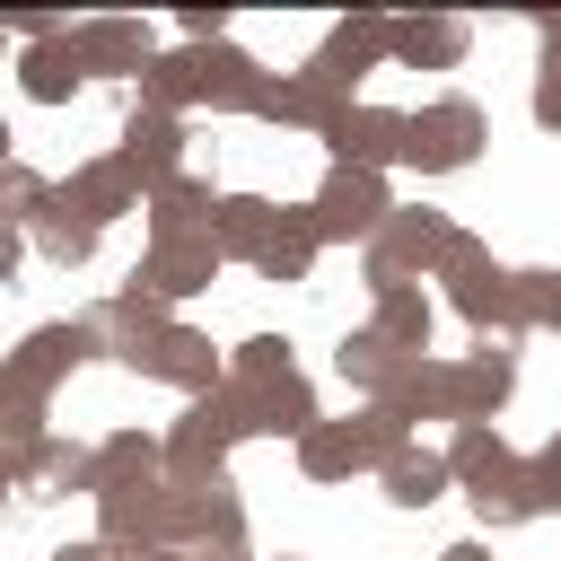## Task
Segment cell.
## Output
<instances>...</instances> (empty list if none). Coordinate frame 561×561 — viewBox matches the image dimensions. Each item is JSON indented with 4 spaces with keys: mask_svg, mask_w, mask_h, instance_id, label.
Returning <instances> with one entry per match:
<instances>
[{
    "mask_svg": "<svg viewBox=\"0 0 561 561\" xmlns=\"http://www.w3.org/2000/svg\"><path fill=\"white\" fill-rule=\"evenodd\" d=\"M508 465H517V447L500 438V421H456V430H447V473H456L465 491H473V482H500Z\"/></svg>",
    "mask_w": 561,
    "mask_h": 561,
    "instance_id": "29",
    "label": "cell"
},
{
    "mask_svg": "<svg viewBox=\"0 0 561 561\" xmlns=\"http://www.w3.org/2000/svg\"><path fill=\"white\" fill-rule=\"evenodd\" d=\"M482 140H491L482 105L447 88V96H421V105H412V149H403V167H421V175H456V167L482 158Z\"/></svg>",
    "mask_w": 561,
    "mask_h": 561,
    "instance_id": "7",
    "label": "cell"
},
{
    "mask_svg": "<svg viewBox=\"0 0 561 561\" xmlns=\"http://www.w3.org/2000/svg\"><path fill=\"white\" fill-rule=\"evenodd\" d=\"M9 491H18V500H70V491H88V500H96V447H79V438H61V430H53L35 456H18V465H9Z\"/></svg>",
    "mask_w": 561,
    "mask_h": 561,
    "instance_id": "18",
    "label": "cell"
},
{
    "mask_svg": "<svg viewBox=\"0 0 561 561\" xmlns=\"http://www.w3.org/2000/svg\"><path fill=\"white\" fill-rule=\"evenodd\" d=\"M123 368H140L149 386H175L184 403H202V394H219L228 386V359H219V342L210 333H193V324H167V333H149Z\"/></svg>",
    "mask_w": 561,
    "mask_h": 561,
    "instance_id": "9",
    "label": "cell"
},
{
    "mask_svg": "<svg viewBox=\"0 0 561 561\" xmlns=\"http://www.w3.org/2000/svg\"><path fill=\"white\" fill-rule=\"evenodd\" d=\"M316 254H324V237H316V210L298 202V210H280V228H272V245H263V280H307L316 272Z\"/></svg>",
    "mask_w": 561,
    "mask_h": 561,
    "instance_id": "32",
    "label": "cell"
},
{
    "mask_svg": "<svg viewBox=\"0 0 561 561\" xmlns=\"http://www.w3.org/2000/svg\"><path fill=\"white\" fill-rule=\"evenodd\" d=\"M517 307H526V324L561 333V272H517Z\"/></svg>",
    "mask_w": 561,
    "mask_h": 561,
    "instance_id": "38",
    "label": "cell"
},
{
    "mask_svg": "<svg viewBox=\"0 0 561 561\" xmlns=\"http://www.w3.org/2000/svg\"><path fill=\"white\" fill-rule=\"evenodd\" d=\"M158 473H167V438H149V430H105L96 438V500L131 491V482H158Z\"/></svg>",
    "mask_w": 561,
    "mask_h": 561,
    "instance_id": "24",
    "label": "cell"
},
{
    "mask_svg": "<svg viewBox=\"0 0 561 561\" xmlns=\"http://www.w3.org/2000/svg\"><path fill=\"white\" fill-rule=\"evenodd\" d=\"M465 500H473V517H482L491 535H508V526H535V517H543V491H535V473H526V456H517V465H508L500 482H473Z\"/></svg>",
    "mask_w": 561,
    "mask_h": 561,
    "instance_id": "30",
    "label": "cell"
},
{
    "mask_svg": "<svg viewBox=\"0 0 561 561\" xmlns=\"http://www.w3.org/2000/svg\"><path fill=\"white\" fill-rule=\"evenodd\" d=\"M377 482H386V500H394V508H430V500H447V482H456V473H447V447H421V438H412V447H394V456H386V473H377Z\"/></svg>",
    "mask_w": 561,
    "mask_h": 561,
    "instance_id": "28",
    "label": "cell"
},
{
    "mask_svg": "<svg viewBox=\"0 0 561 561\" xmlns=\"http://www.w3.org/2000/svg\"><path fill=\"white\" fill-rule=\"evenodd\" d=\"M18 88H26L35 105H70V96L88 88L79 44H70V35H61V44H26V53H18Z\"/></svg>",
    "mask_w": 561,
    "mask_h": 561,
    "instance_id": "26",
    "label": "cell"
},
{
    "mask_svg": "<svg viewBox=\"0 0 561 561\" xmlns=\"http://www.w3.org/2000/svg\"><path fill=\"white\" fill-rule=\"evenodd\" d=\"M438 561H491V552H482V543H447Z\"/></svg>",
    "mask_w": 561,
    "mask_h": 561,
    "instance_id": "40",
    "label": "cell"
},
{
    "mask_svg": "<svg viewBox=\"0 0 561 561\" xmlns=\"http://www.w3.org/2000/svg\"><path fill=\"white\" fill-rule=\"evenodd\" d=\"M280 561H298V552H280Z\"/></svg>",
    "mask_w": 561,
    "mask_h": 561,
    "instance_id": "42",
    "label": "cell"
},
{
    "mask_svg": "<svg viewBox=\"0 0 561 561\" xmlns=\"http://www.w3.org/2000/svg\"><path fill=\"white\" fill-rule=\"evenodd\" d=\"M316 237L324 245H377V228L403 210L394 193H386V175H368V167H324V184H316Z\"/></svg>",
    "mask_w": 561,
    "mask_h": 561,
    "instance_id": "8",
    "label": "cell"
},
{
    "mask_svg": "<svg viewBox=\"0 0 561 561\" xmlns=\"http://www.w3.org/2000/svg\"><path fill=\"white\" fill-rule=\"evenodd\" d=\"M88 359H105V342L88 333V316H53V324H35L18 351H9V386H35V394H53L70 368H88Z\"/></svg>",
    "mask_w": 561,
    "mask_h": 561,
    "instance_id": "12",
    "label": "cell"
},
{
    "mask_svg": "<svg viewBox=\"0 0 561 561\" xmlns=\"http://www.w3.org/2000/svg\"><path fill=\"white\" fill-rule=\"evenodd\" d=\"M114 158L140 175V184H167V175H184V114H167V105H123V131H114Z\"/></svg>",
    "mask_w": 561,
    "mask_h": 561,
    "instance_id": "15",
    "label": "cell"
},
{
    "mask_svg": "<svg viewBox=\"0 0 561 561\" xmlns=\"http://www.w3.org/2000/svg\"><path fill=\"white\" fill-rule=\"evenodd\" d=\"M167 552H193V561H254V526H245V500L237 482H175V543Z\"/></svg>",
    "mask_w": 561,
    "mask_h": 561,
    "instance_id": "6",
    "label": "cell"
},
{
    "mask_svg": "<svg viewBox=\"0 0 561 561\" xmlns=\"http://www.w3.org/2000/svg\"><path fill=\"white\" fill-rule=\"evenodd\" d=\"M368 324H377L394 351H412V359H421V351H430V324H438V298H430L421 280H403V289H377V298H368Z\"/></svg>",
    "mask_w": 561,
    "mask_h": 561,
    "instance_id": "27",
    "label": "cell"
},
{
    "mask_svg": "<svg viewBox=\"0 0 561 561\" xmlns=\"http://www.w3.org/2000/svg\"><path fill=\"white\" fill-rule=\"evenodd\" d=\"M535 35H543V70H535V123H543V131H561V18H543Z\"/></svg>",
    "mask_w": 561,
    "mask_h": 561,
    "instance_id": "37",
    "label": "cell"
},
{
    "mask_svg": "<svg viewBox=\"0 0 561 561\" xmlns=\"http://www.w3.org/2000/svg\"><path fill=\"white\" fill-rule=\"evenodd\" d=\"M324 149H333V167L386 175V167H403V149H412V114H394V105H351V114L324 131Z\"/></svg>",
    "mask_w": 561,
    "mask_h": 561,
    "instance_id": "14",
    "label": "cell"
},
{
    "mask_svg": "<svg viewBox=\"0 0 561 561\" xmlns=\"http://www.w3.org/2000/svg\"><path fill=\"white\" fill-rule=\"evenodd\" d=\"M377 61H394V18H342V26H324V44L307 53V79H324L333 96H351Z\"/></svg>",
    "mask_w": 561,
    "mask_h": 561,
    "instance_id": "13",
    "label": "cell"
},
{
    "mask_svg": "<svg viewBox=\"0 0 561 561\" xmlns=\"http://www.w3.org/2000/svg\"><path fill=\"white\" fill-rule=\"evenodd\" d=\"M237 438H263V412H254V386L228 377L219 394L184 403V421L167 430V482H219Z\"/></svg>",
    "mask_w": 561,
    "mask_h": 561,
    "instance_id": "2",
    "label": "cell"
},
{
    "mask_svg": "<svg viewBox=\"0 0 561 561\" xmlns=\"http://www.w3.org/2000/svg\"><path fill=\"white\" fill-rule=\"evenodd\" d=\"M26 237H35V254H44V263H61V272H79V263L96 254V237H105V228H96V219H79V210L61 202V184H53V210H44V219H35Z\"/></svg>",
    "mask_w": 561,
    "mask_h": 561,
    "instance_id": "31",
    "label": "cell"
},
{
    "mask_svg": "<svg viewBox=\"0 0 561 561\" xmlns=\"http://www.w3.org/2000/svg\"><path fill=\"white\" fill-rule=\"evenodd\" d=\"M184 44H228V9H184Z\"/></svg>",
    "mask_w": 561,
    "mask_h": 561,
    "instance_id": "39",
    "label": "cell"
},
{
    "mask_svg": "<svg viewBox=\"0 0 561 561\" xmlns=\"http://www.w3.org/2000/svg\"><path fill=\"white\" fill-rule=\"evenodd\" d=\"M412 447V430L386 412V403H359L351 421H316L298 438V473L307 482H351V473H386V456Z\"/></svg>",
    "mask_w": 561,
    "mask_h": 561,
    "instance_id": "4",
    "label": "cell"
},
{
    "mask_svg": "<svg viewBox=\"0 0 561 561\" xmlns=\"http://www.w3.org/2000/svg\"><path fill=\"white\" fill-rule=\"evenodd\" d=\"M149 561H193V552H149Z\"/></svg>",
    "mask_w": 561,
    "mask_h": 561,
    "instance_id": "41",
    "label": "cell"
},
{
    "mask_svg": "<svg viewBox=\"0 0 561 561\" xmlns=\"http://www.w3.org/2000/svg\"><path fill=\"white\" fill-rule=\"evenodd\" d=\"M228 377H237V386H280V377H298L289 333H245V342L228 351Z\"/></svg>",
    "mask_w": 561,
    "mask_h": 561,
    "instance_id": "34",
    "label": "cell"
},
{
    "mask_svg": "<svg viewBox=\"0 0 561 561\" xmlns=\"http://www.w3.org/2000/svg\"><path fill=\"white\" fill-rule=\"evenodd\" d=\"M254 412H263V438H289V447H298V438H307V430L324 421V412H316V386H307V377L254 386Z\"/></svg>",
    "mask_w": 561,
    "mask_h": 561,
    "instance_id": "33",
    "label": "cell"
},
{
    "mask_svg": "<svg viewBox=\"0 0 561 561\" xmlns=\"http://www.w3.org/2000/svg\"><path fill=\"white\" fill-rule=\"evenodd\" d=\"M0 202H9V228H35L53 210V184L26 167V158H0Z\"/></svg>",
    "mask_w": 561,
    "mask_h": 561,
    "instance_id": "36",
    "label": "cell"
},
{
    "mask_svg": "<svg viewBox=\"0 0 561 561\" xmlns=\"http://www.w3.org/2000/svg\"><path fill=\"white\" fill-rule=\"evenodd\" d=\"M438 368H447V430L500 421V403L517 394V342H473L465 359H438Z\"/></svg>",
    "mask_w": 561,
    "mask_h": 561,
    "instance_id": "11",
    "label": "cell"
},
{
    "mask_svg": "<svg viewBox=\"0 0 561 561\" xmlns=\"http://www.w3.org/2000/svg\"><path fill=\"white\" fill-rule=\"evenodd\" d=\"M333 368H342V386H359L368 403H386V394H394V377L412 368V351H394L377 324H351V333L333 342Z\"/></svg>",
    "mask_w": 561,
    "mask_h": 561,
    "instance_id": "22",
    "label": "cell"
},
{
    "mask_svg": "<svg viewBox=\"0 0 561 561\" xmlns=\"http://www.w3.org/2000/svg\"><path fill=\"white\" fill-rule=\"evenodd\" d=\"M351 114V96H333L324 79H307V70H280L263 96H254V123H280V131H333Z\"/></svg>",
    "mask_w": 561,
    "mask_h": 561,
    "instance_id": "20",
    "label": "cell"
},
{
    "mask_svg": "<svg viewBox=\"0 0 561 561\" xmlns=\"http://www.w3.org/2000/svg\"><path fill=\"white\" fill-rule=\"evenodd\" d=\"M61 202H70L79 219H96V228H105V219L140 210V202H149V184H140V175H131V167L105 149V158H79V167L61 175Z\"/></svg>",
    "mask_w": 561,
    "mask_h": 561,
    "instance_id": "19",
    "label": "cell"
},
{
    "mask_svg": "<svg viewBox=\"0 0 561 561\" xmlns=\"http://www.w3.org/2000/svg\"><path fill=\"white\" fill-rule=\"evenodd\" d=\"M263 88H272V70H263L254 53H237V44H184V53H158L131 96H140V105H167V114H193V105H210V114H254Z\"/></svg>",
    "mask_w": 561,
    "mask_h": 561,
    "instance_id": "1",
    "label": "cell"
},
{
    "mask_svg": "<svg viewBox=\"0 0 561 561\" xmlns=\"http://www.w3.org/2000/svg\"><path fill=\"white\" fill-rule=\"evenodd\" d=\"M219 263H228V254H219V237H149V254H140V272H131V280H140L149 298H167V307H175V298H202V289L219 280Z\"/></svg>",
    "mask_w": 561,
    "mask_h": 561,
    "instance_id": "16",
    "label": "cell"
},
{
    "mask_svg": "<svg viewBox=\"0 0 561 561\" xmlns=\"http://www.w3.org/2000/svg\"><path fill=\"white\" fill-rule=\"evenodd\" d=\"M44 403H53V394H35V386H0V430H9V465H18V456H35V447L53 438V430H44Z\"/></svg>",
    "mask_w": 561,
    "mask_h": 561,
    "instance_id": "35",
    "label": "cell"
},
{
    "mask_svg": "<svg viewBox=\"0 0 561 561\" xmlns=\"http://www.w3.org/2000/svg\"><path fill=\"white\" fill-rule=\"evenodd\" d=\"M456 219L447 210H430V202H403L386 228H377V245H368V298L377 289H403V280H438V263L456 254Z\"/></svg>",
    "mask_w": 561,
    "mask_h": 561,
    "instance_id": "5",
    "label": "cell"
},
{
    "mask_svg": "<svg viewBox=\"0 0 561 561\" xmlns=\"http://www.w3.org/2000/svg\"><path fill=\"white\" fill-rule=\"evenodd\" d=\"M70 44H79L88 79H131V88H140V70L158 61L149 18H79V26H70Z\"/></svg>",
    "mask_w": 561,
    "mask_h": 561,
    "instance_id": "17",
    "label": "cell"
},
{
    "mask_svg": "<svg viewBox=\"0 0 561 561\" xmlns=\"http://www.w3.org/2000/svg\"><path fill=\"white\" fill-rule=\"evenodd\" d=\"M438 280H447V307L473 324V342H517V333H526L517 272H508V263H491V245H482V237H456V254L438 263Z\"/></svg>",
    "mask_w": 561,
    "mask_h": 561,
    "instance_id": "3",
    "label": "cell"
},
{
    "mask_svg": "<svg viewBox=\"0 0 561 561\" xmlns=\"http://www.w3.org/2000/svg\"><path fill=\"white\" fill-rule=\"evenodd\" d=\"M96 535L114 543V552H167L175 543V482L158 473V482H131V491H105L96 500Z\"/></svg>",
    "mask_w": 561,
    "mask_h": 561,
    "instance_id": "10",
    "label": "cell"
},
{
    "mask_svg": "<svg viewBox=\"0 0 561 561\" xmlns=\"http://www.w3.org/2000/svg\"><path fill=\"white\" fill-rule=\"evenodd\" d=\"M465 44H473L465 18H394V61L403 70H456Z\"/></svg>",
    "mask_w": 561,
    "mask_h": 561,
    "instance_id": "25",
    "label": "cell"
},
{
    "mask_svg": "<svg viewBox=\"0 0 561 561\" xmlns=\"http://www.w3.org/2000/svg\"><path fill=\"white\" fill-rule=\"evenodd\" d=\"M272 228H280V202H263V193H219L210 237H219V254H228V263H263Z\"/></svg>",
    "mask_w": 561,
    "mask_h": 561,
    "instance_id": "23",
    "label": "cell"
},
{
    "mask_svg": "<svg viewBox=\"0 0 561 561\" xmlns=\"http://www.w3.org/2000/svg\"><path fill=\"white\" fill-rule=\"evenodd\" d=\"M140 219H149V237H210V219H219V193H210V175H167V184H149V202H140Z\"/></svg>",
    "mask_w": 561,
    "mask_h": 561,
    "instance_id": "21",
    "label": "cell"
}]
</instances>
